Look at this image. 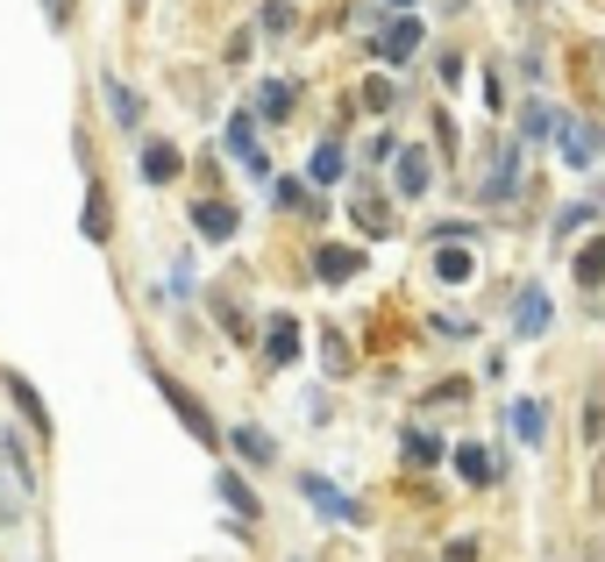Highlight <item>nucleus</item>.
<instances>
[{
  "label": "nucleus",
  "mask_w": 605,
  "mask_h": 562,
  "mask_svg": "<svg viewBox=\"0 0 605 562\" xmlns=\"http://www.w3.org/2000/svg\"><path fill=\"white\" fill-rule=\"evenodd\" d=\"M229 157H242V172H250V178H264V172H271V157L256 150V121H250V114H235V121H229Z\"/></svg>",
  "instance_id": "obj_6"
},
{
  "label": "nucleus",
  "mask_w": 605,
  "mask_h": 562,
  "mask_svg": "<svg viewBox=\"0 0 605 562\" xmlns=\"http://www.w3.org/2000/svg\"><path fill=\"white\" fill-rule=\"evenodd\" d=\"M556 150H563L570 172H592L598 150H605V129H598L592 114H563V121H556Z\"/></svg>",
  "instance_id": "obj_1"
},
{
  "label": "nucleus",
  "mask_w": 605,
  "mask_h": 562,
  "mask_svg": "<svg viewBox=\"0 0 605 562\" xmlns=\"http://www.w3.org/2000/svg\"><path fill=\"white\" fill-rule=\"evenodd\" d=\"M392 186H399L406 200H420V192L435 186V172H428V150H399V164H392Z\"/></svg>",
  "instance_id": "obj_9"
},
{
  "label": "nucleus",
  "mask_w": 605,
  "mask_h": 562,
  "mask_svg": "<svg viewBox=\"0 0 605 562\" xmlns=\"http://www.w3.org/2000/svg\"><path fill=\"white\" fill-rule=\"evenodd\" d=\"M278 207L293 214V207H314V200H307V186H299V178H278Z\"/></svg>",
  "instance_id": "obj_32"
},
{
  "label": "nucleus",
  "mask_w": 605,
  "mask_h": 562,
  "mask_svg": "<svg viewBox=\"0 0 605 562\" xmlns=\"http://www.w3.org/2000/svg\"><path fill=\"white\" fill-rule=\"evenodd\" d=\"M342 172H350V157H342V143H321V150L307 157V178H314V186H336Z\"/></svg>",
  "instance_id": "obj_17"
},
{
  "label": "nucleus",
  "mask_w": 605,
  "mask_h": 562,
  "mask_svg": "<svg viewBox=\"0 0 605 562\" xmlns=\"http://www.w3.org/2000/svg\"><path fill=\"white\" fill-rule=\"evenodd\" d=\"M457 470H463L471 484H492V477H498V463H492V455H484L477 442H463V449H457Z\"/></svg>",
  "instance_id": "obj_22"
},
{
  "label": "nucleus",
  "mask_w": 605,
  "mask_h": 562,
  "mask_svg": "<svg viewBox=\"0 0 605 562\" xmlns=\"http://www.w3.org/2000/svg\"><path fill=\"white\" fill-rule=\"evenodd\" d=\"M420 43H428V36H420V22H414V14H399V22H385V29H377V43H371V51L385 57V65H414V51H420Z\"/></svg>",
  "instance_id": "obj_3"
},
{
  "label": "nucleus",
  "mask_w": 605,
  "mask_h": 562,
  "mask_svg": "<svg viewBox=\"0 0 605 562\" xmlns=\"http://www.w3.org/2000/svg\"><path fill=\"white\" fill-rule=\"evenodd\" d=\"M513 328H520V335H541V328H549V293H541V285H520V293H513Z\"/></svg>",
  "instance_id": "obj_10"
},
{
  "label": "nucleus",
  "mask_w": 605,
  "mask_h": 562,
  "mask_svg": "<svg viewBox=\"0 0 605 562\" xmlns=\"http://www.w3.org/2000/svg\"><path fill=\"white\" fill-rule=\"evenodd\" d=\"M356 228H363V235H385V228H392V207L377 200V192H363V200H356Z\"/></svg>",
  "instance_id": "obj_23"
},
{
  "label": "nucleus",
  "mask_w": 605,
  "mask_h": 562,
  "mask_svg": "<svg viewBox=\"0 0 605 562\" xmlns=\"http://www.w3.org/2000/svg\"><path fill=\"white\" fill-rule=\"evenodd\" d=\"M592 506H605V455L592 463Z\"/></svg>",
  "instance_id": "obj_34"
},
{
  "label": "nucleus",
  "mask_w": 605,
  "mask_h": 562,
  "mask_svg": "<svg viewBox=\"0 0 605 562\" xmlns=\"http://www.w3.org/2000/svg\"><path fill=\"white\" fill-rule=\"evenodd\" d=\"M592 221H598V207L578 200V207H563V214H556V235H578V228H592Z\"/></svg>",
  "instance_id": "obj_29"
},
{
  "label": "nucleus",
  "mask_w": 605,
  "mask_h": 562,
  "mask_svg": "<svg viewBox=\"0 0 605 562\" xmlns=\"http://www.w3.org/2000/svg\"><path fill=\"white\" fill-rule=\"evenodd\" d=\"M43 14H51V29H65L72 22V0H43Z\"/></svg>",
  "instance_id": "obj_33"
},
{
  "label": "nucleus",
  "mask_w": 605,
  "mask_h": 562,
  "mask_svg": "<svg viewBox=\"0 0 605 562\" xmlns=\"http://www.w3.org/2000/svg\"><path fill=\"white\" fill-rule=\"evenodd\" d=\"M229 442H235V455H242V463H271V455H278V449H271V434H264V428H235Z\"/></svg>",
  "instance_id": "obj_21"
},
{
  "label": "nucleus",
  "mask_w": 605,
  "mask_h": 562,
  "mask_svg": "<svg viewBox=\"0 0 605 562\" xmlns=\"http://www.w3.org/2000/svg\"><path fill=\"white\" fill-rule=\"evenodd\" d=\"M108 100H114V121H121V129H135V121H143V100H135L121 79H108Z\"/></svg>",
  "instance_id": "obj_26"
},
{
  "label": "nucleus",
  "mask_w": 605,
  "mask_h": 562,
  "mask_svg": "<svg viewBox=\"0 0 605 562\" xmlns=\"http://www.w3.org/2000/svg\"><path fill=\"white\" fill-rule=\"evenodd\" d=\"M178 164H186V157H178L172 143H143V178H150V186H172Z\"/></svg>",
  "instance_id": "obj_16"
},
{
  "label": "nucleus",
  "mask_w": 605,
  "mask_h": 562,
  "mask_svg": "<svg viewBox=\"0 0 605 562\" xmlns=\"http://www.w3.org/2000/svg\"><path fill=\"white\" fill-rule=\"evenodd\" d=\"M520 157H527L520 143H506V150H498V172L484 178V200H492V207H498V200H513V186H520Z\"/></svg>",
  "instance_id": "obj_13"
},
{
  "label": "nucleus",
  "mask_w": 605,
  "mask_h": 562,
  "mask_svg": "<svg viewBox=\"0 0 605 562\" xmlns=\"http://www.w3.org/2000/svg\"><path fill=\"white\" fill-rule=\"evenodd\" d=\"M256 114H264V121H285V114H293V86H285V79H264V86H256Z\"/></svg>",
  "instance_id": "obj_20"
},
{
  "label": "nucleus",
  "mask_w": 605,
  "mask_h": 562,
  "mask_svg": "<svg viewBox=\"0 0 605 562\" xmlns=\"http://www.w3.org/2000/svg\"><path fill=\"white\" fill-rule=\"evenodd\" d=\"M293 22H299V14L285 8V0H271V8H264V29H271V36H285V29H293Z\"/></svg>",
  "instance_id": "obj_31"
},
{
  "label": "nucleus",
  "mask_w": 605,
  "mask_h": 562,
  "mask_svg": "<svg viewBox=\"0 0 605 562\" xmlns=\"http://www.w3.org/2000/svg\"><path fill=\"white\" fill-rule=\"evenodd\" d=\"M435 278H442V285H471L477 278L471 242H442V250H435Z\"/></svg>",
  "instance_id": "obj_12"
},
{
  "label": "nucleus",
  "mask_w": 605,
  "mask_h": 562,
  "mask_svg": "<svg viewBox=\"0 0 605 562\" xmlns=\"http://www.w3.org/2000/svg\"><path fill=\"white\" fill-rule=\"evenodd\" d=\"M221 498H229V506L242 513V520H256V492H250V484L235 477V470H221Z\"/></svg>",
  "instance_id": "obj_25"
},
{
  "label": "nucleus",
  "mask_w": 605,
  "mask_h": 562,
  "mask_svg": "<svg viewBox=\"0 0 605 562\" xmlns=\"http://www.w3.org/2000/svg\"><path fill=\"white\" fill-rule=\"evenodd\" d=\"M79 228H86L94 242H108V235H114V200H108V186H94V192H86V214H79Z\"/></svg>",
  "instance_id": "obj_15"
},
{
  "label": "nucleus",
  "mask_w": 605,
  "mask_h": 562,
  "mask_svg": "<svg viewBox=\"0 0 605 562\" xmlns=\"http://www.w3.org/2000/svg\"><path fill=\"white\" fill-rule=\"evenodd\" d=\"M598 278H605V235H592L578 250V285H598Z\"/></svg>",
  "instance_id": "obj_24"
},
{
  "label": "nucleus",
  "mask_w": 605,
  "mask_h": 562,
  "mask_svg": "<svg viewBox=\"0 0 605 562\" xmlns=\"http://www.w3.org/2000/svg\"><path fill=\"white\" fill-rule=\"evenodd\" d=\"M556 121H563V114H556V108H549V100H520V150H527V143H535V135H549V129H556Z\"/></svg>",
  "instance_id": "obj_19"
},
{
  "label": "nucleus",
  "mask_w": 605,
  "mask_h": 562,
  "mask_svg": "<svg viewBox=\"0 0 605 562\" xmlns=\"http://www.w3.org/2000/svg\"><path fill=\"white\" fill-rule=\"evenodd\" d=\"M399 455L414 470H428V463H442V434H428V428H406V442H399Z\"/></svg>",
  "instance_id": "obj_18"
},
{
  "label": "nucleus",
  "mask_w": 605,
  "mask_h": 562,
  "mask_svg": "<svg viewBox=\"0 0 605 562\" xmlns=\"http://www.w3.org/2000/svg\"><path fill=\"white\" fill-rule=\"evenodd\" d=\"M321 363H328V377H342V371H350V342H342L336 328L321 335Z\"/></svg>",
  "instance_id": "obj_27"
},
{
  "label": "nucleus",
  "mask_w": 605,
  "mask_h": 562,
  "mask_svg": "<svg viewBox=\"0 0 605 562\" xmlns=\"http://www.w3.org/2000/svg\"><path fill=\"white\" fill-rule=\"evenodd\" d=\"M356 100H363L371 114H385V108H392L399 93H392V79H363V93H356Z\"/></svg>",
  "instance_id": "obj_28"
},
{
  "label": "nucleus",
  "mask_w": 605,
  "mask_h": 562,
  "mask_svg": "<svg viewBox=\"0 0 605 562\" xmlns=\"http://www.w3.org/2000/svg\"><path fill=\"white\" fill-rule=\"evenodd\" d=\"M506 428H513V434H520V442H527V449H535V442H541V434H549V406H541V399H513V414H506Z\"/></svg>",
  "instance_id": "obj_14"
},
{
  "label": "nucleus",
  "mask_w": 605,
  "mask_h": 562,
  "mask_svg": "<svg viewBox=\"0 0 605 562\" xmlns=\"http://www.w3.org/2000/svg\"><path fill=\"white\" fill-rule=\"evenodd\" d=\"M385 8H414V0H385Z\"/></svg>",
  "instance_id": "obj_35"
},
{
  "label": "nucleus",
  "mask_w": 605,
  "mask_h": 562,
  "mask_svg": "<svg viewBox=\"0 0 605 562\" xmlns=\"http://www.w3.org/2000/svg\"><path fill=\"white\" fill-rule=\"evenodd\" d=\"M299 492H307V506L328 513V520H363V506H356V498H342V484H328L321 470H307V477H299Z\"/></svg>",
  "instance_id": "obj_4"
},
{
  "label": "nucleus",
  "mask_w": 605,
  "mask_h": 562,
  "mask_svg": "<svg viewBox=\"0 0 605 562\" xmlns=\"http://www.w3.org/2000/svg\"><path fill=\"white\" fill-rule=\"evenodd\" d=\"M264 328H271V335H264V363H271V371H285V363L299 356V321H293V313H278V321H264Z\"/></svg>",
  "instance_id": "obj_11"
},
{
  "label": "nucleus",
  "mask_w": 605,
  "mask_h": 562,
  "mask_svg": "<svg viewBox=\"0 0 605 562\" xmlns=\"http://www.w3.org/2000/svg\"><path fill=\"white\" fill-rule=\"evenodd\" d=\"M150 377H157V392H164V399H172V414H178V420H186V428H193V442H207V449H221V428H215V414H207V406H200V399H193V392H186V385H178V377H172V371H150Z\"/></svg>",
  "instance_id": "obj_2"
},
{
  "label": "nucleus",
  "mask_w": 605,
  "mask_h": 562,
  "mask_svg": "<svg viewBox=\"0 0 605 562\" xmlns=\"http://www.w3.org/2000/svg\"><path fill=\"white\" fill-rule=\"evenodd\" d=\"M0 385H8V399H14V406H22V420H29V428H36V442H51V414H43L36 385H29L22 371H8V377H0Z\"/></svg>",
  "instance_id": "obj_7"
},
{
  "label": "nucleus",
  "mask_w": 605,
  "mask_h": 562,
  "mask_svg": "<svg viewBox=\"0 0 605 562\" xmlns=\"http://www.w3.org/2000/svg\"><path fill=\"white\" fill-rule=\"evenodd\" d=\"M235 228H242V214L229 200H200L193 207V235H207V242H235Z\"/></svg>",
  "instance_id": "obj_5"
},
{
  "label": "nucleus",
  "mask_w": 605,
  "mask_h": 562,
  "mask_svg": "<svg viewBox=\"0 0 605 562\" xmlns=\"http://www.w3.org/2000/svg\"><path fill=\"white\" fill-rule=\"evenodd\" d=\"M428 328H435V335H442V342H463V335H471V321H457V313H435Z\"/></svg>",
  "instance_id": "obj_30"
},
{
  "label": "nucleus",
  "mask_w": 605,
  "mask_h": 562,
  "mask_svg": "<svg viewBox=\"0 0 605 562\" xmlns=\"http://www.w3.org/2000/svg\"><path fill=\"white\" fill-rule=\"evenodd\" d=\"M314 271H321L328 285H350L356 271H363V250H342V242H321V250H314Z\"/></svg>",
  "instance_id": "obj_8"
}]
</instances>
